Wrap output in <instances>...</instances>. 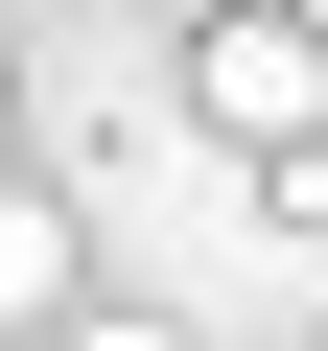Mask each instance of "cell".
<instances>
[{"label": "cell", "instance_id": "cell-1", "mask_svg": "<svg viewBox=\"0 0 328 351\" xmlns=\"http://www.w3.org/2000/svg\"><path fill=\"white\" fill-rule=\"evenodd\" d=\"M188 117L211 141H328V24H305V0H211V47H188Z\"/></svg>", "mask_w": 328, "mask_h": 351}, {"label": "cell", "instance_id": "cell-2", "mask_svg": "<svg viewBox=\"0 0 328 351\" xmlns=\"http://www.w3.org/2000/svg\"><path fill=\"white\" fill-rule=\"evenodd\" d=\"M47 304H71V211H47V188H0V328H47Z\"/></svg>", "mask_w": 328, "mask_h": 351}, {"label": "cell", "instance_id": "cell-3", "mask_svg": "<svg viewBox=\"0 0 328 351\" xmlns=\"http://www.w3.org/2000/svg\"><path fill=\"white\" fill-rule=\"evenodd\" d=\"M71 351H188V328H164V304H94V328H71Z\"/></svg>", "mask_w": 328, "mask_h": 351}, {"label": "cell", "instance_id": "cell-4", "mask_svg": "<svg viewBox=\"0 0 328 351\" xmlns=\"http://www.w3.org/2000/svg\"><path fill=\"white\" fill-rule=\"evenodd\" d=\"M305 24H328V0H305Z\"/></svg>", "mask_w": 328, "mask_h": 351}]
</instances>
